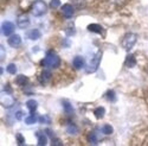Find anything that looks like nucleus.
I'll return each instance as SVG.
<instances>
[{
    "label": "nucleus",
    "instance_id": "cd10ccee",
    "mask_svg": "<svg viewBox=\"0 0 148 146\" xmlns=\"http://www.w3.org/2000/svg\"><path fill=\"white\" fill-rule=\"evenodd\" d=\"M17 143H18L19 145L25 144V139H24L23 134H20V133H18V134H17Z\"/></svg>",
    "mask_w": 148,
    "mask_h": 146
},
{
    "label": "nucleus",
    "instance_id": "f8f14e48",
    "mask_svg": "<svg viewBox=\"0 0 148 146\" xmlns=\"http://www.w3.org/2000/svg\"><path fill=\"white\" fill-rule=\"evenodd\" d=\"M51 80V72L49 70H44L42 74H40V77H39V81L43 83V84H46L49 81Z\"/></svg>",
    "mask_w": 148,
    "mask_h": 146
},
{
    "label": "nucleus",
    "instance_id": "c756f323",
    "mask_svg": "<svg viewBox=\"0 0 148 146\" xmlns=\"http://www.w3.org/2000/svg\"><path fill=\"white\" fill-rule=\"evenodd\" d=\"M16 118H17V120H21L24 118V112L23 111H18L16 113Z\"/></svg>",
    "mask_w": 148,
    "mask_h": 146
},
{
    "label": "nucleus",
    "instance_id": "423d86ee",
    "mask_svg": "<svg viewBox=\"0 0 148 146\" xmlns=\"http://www.w3.org/2000/svg\"><path fill=\"white\" fill-rule=\"evenodd\" d=\"M14 24L12 21H4L1 25V31L5 36H11L12 33L14 32Z\"/></svg>",
    "mask_w": 148,
    "mask_h": 146
},
{
    "label": "nucleus",
    "instance_id": "393cba45",
    "mask_svg": "<svg viewBox=\"0 0 148 146\" xmlns=\"http://www.w3.org/2000/svg\"><path fill=\"white\" fill-rule=\"evenodd\" d=\"M113 127L110 126V125H104L103 127H102V132L104 133V134H112L113 133Z\"/></svg>",
    "mask_w": 148,
    "mask_h": 146
},
{
    "label": "nucleus",
    "instance_id": "a878e982",
    "mask_svg": "<svg viewBox=\"0 0 148 146\" xmlns=\"http://www.w3.org/2000/svg\"><path fill=\"white\" fill-rule=\"evenodd\" d=\"M7 72H10V74H16L17 72V67H16V64H13V63H10L8 65H7Z\"/></svg>",
    "mask_w": 148,
    "mask_h": 146
},
{
    "label": "nucleus",
    "instance_id": "9b49d317",
    "mask_svg": "<svg viewBox=\"0 0 148 146\" xmlns=\"http://www.w3.org/2000/svg\"><path fill=\"white\" fill-rule=\"evenodd\" d=\"M72 64L75 69H82L84 67V58L82 56H76L72 61Z\"/></svg>",
    "mask_w": 148,
    "mask_h": 146
},
{
    "label": "nucleus",
    "instance_id": "c85d7f7f",
    "mask_svg": "<svg viewBox=\"0 0 148 146\" xmlns=\"http://www.w3.org/2000/svg\"><path fill=\"white\" fill-rule=\"evenodd\" d=\"M38 120L40 121L42 124H47V123H50V120H49V118H47V116H44V115H43V116H39V118H38Z\"/></svg>",
    "mask_w": 148,
    "mask_h": 146
},
{
    "label": "nucleus",
    "instance_id": "7c9ffc66",
    "mask_svg": "<svg viewBox=\"0 0 148 146\" xmlns=\"http://www.w3.org/2000/svg\"><path fill=\"white\" fill-rule=\"evenodd\" d=\"M0 54H1V56H0V59L4 61V58H5V48L3 45L0 46Z\"/></svg>",
    "mask_w": 148,
    "mask_h": 146
},
{
    "label": "nucleus",
    "instance_id": "aec40b11",
    "mask_svg": "<svg viewBox=\"0 0 148 146\" xmlns=\"http://www.w3.org/2000/svg\"><path fill=\"white\" fill-rule=\"evenodd\" d=\"M37 138H38V145L44 146V145L47 144V139H46V137L43 134V133H37Z\"/></svg>",
    "mask_w": 148,
    "mask_h": 146
},
{
    "label": "nucleus",
    "instance_id": "1a4fd4ad",
    "mask_svg": "<svg viewBox=\"0 0 148 146\" xmlns=\"http://www.w3.org/2000/svg\"><path fill=\"white\" fill-rule=\"evenodd\" d=\"M8 44L12 48H19L21 45V37L19 34H12V36H10Z\"/></svg>",
    "mask_w": 148,
    "mask_h": 146
},
{
    "label": "nucleus",
    "instance_id": "4be33fe9",
    "mask_svg": "<svg viewBox=\"0 0 148 146\" xmlns=\"http://www.w3.org/2000/svg\"><path fill=\"white\" fill-rule=\"evenodd\" d=\"M88 140H89V143L92 144V145H96V144L98 143V140H97V136H96V133H95V132H91L90 134L88 136Z\"/></svg>",
    "mask_w": 148,
    "mask_h": 146
},
{
    "label": "nucleus",
    "instance_id": "0eeeda50",
    "mask_svg": "<svg viewBox=\"0 0 148 146\" xmlns=\"http://www.w3.org/2000/svg\"><path fill=\"white\" fill-rule=\"evenodd\" d=\"M17 25L19 29H26L30 25V18L26 14H20L17 18Z\"/></svg>",
    "mask_w": 148,
    "mask_h": 146
},
{
    "label": "nucleus",
    "instance_id": "6e6552de",
    "mask_svg": "<svg viewBox=\"0 0 148 146\" xmlns=\"http://www.w3.org/2000/svg\"><path fill=\"white\" fill-rule=\"evenodd\" d=\"M62 13L65 18H71L75 13V10H73V6L70 4H65L62 6Z\"/></svg>",
    "mask_w": 148,
    "mask_h": 146
},
{
    "label": "nucleus",
    "instance_id": "f03ea898",
    "mask_svg": "<svg viewBox=\"0 0 148 146\" xmlns=\"http://www.w3.org/2000/svg\"><path fill=\"white\" fill-rule=\"evenodd\" d=\"M31 12L34 17H42L47 12V5L44 1H42V0H37V1L32 4Z\"/></svg>",
    "mask_w": 148,
    "mask_h": 146
},
{
    "label": "nucleus",
    "instance_id": "b1692460",
    "mask_svg": "<svg viewBox=\"0 0 148 146\" xmlns=\"http://www.w3.org/2000/svg\"><path fill=\"white\" fill-rule=\"evenodd\" d=\"M63 106H64V109H65L66 113H70L71 114L73 112V108H72V106H71V103L69 101H63Z\"/></svg>",
    "mask_w": 148,
    "mask_h": 146
},
{
    "label": "nucleus",
    "instance_id": "412c9836",
    "mask_svg": "<svg viewBox=\"0 0 148 146\" xmlns=\"http://www.w3.org/2000/svg\"><path fill=\"white\" fill-rule=\"evenodd\" d=\"M66 132L69 133V134H76V133L78 132V128L76 125H73V124H69L68 127H66Z\"/></svg>",
    "mask_w": 148,
    "mask_h": 146
},
{
    "label": "nucleus",
    "instance_id": "f3484780",
    "mask_svg": "<svg viewBox=\"0 0 148 146\" xmlns=\"http://www.w3.org/2000/svg\"><path fill=\"white\" fill-rule=\"evenodd\" d=\"M26 106H27V108L30 109L31 113H34V111L37 109V107H38V103H37L36 100H29V101L26 102Z\"/></svg>",
    "mask_w": 148,
    "mask_h": 146
},
{
    "label": "nucleus",
    "instance_id": "2eb2a0df",
    "mask_svg": "<svg viewBox=\"0 0 148 146\" xmlns=\"http://www.w3.org/2000/svg\"><path fill=\"white\" fill-rule=\"evenodd\" d=\"M16 82H17V84L18 86H25V84H27V82H29V79L25 76V75H19L17 79H16Z\"/></svg>",
    "mask_w": 148,
    "mask_h": 146
},
{
    "label": "nucleus",
    "instance_id": "7ed1b4c3",
    "mask_svg": "<svg viewBox=\"0 0 148 146\" xmlns=\"http://www.w3.org/2000/svg\"><path fill=\"white\" fill-rule=\"evenodd\" d=\"M136 41H138V36L135 34V33L129 32L122 39V43H121L122 44V48L125 49V50L129 51V50H132V49H133V46L136 44Z\"/></svg>",
    "mask_w": 148,
    "mask_h": 146
},
{
    "label": "nucleus",
    "instance_id": "2f4dec72",
    "mask_svg": "<svg viewBox=\"0 0 148 146\" xmlns=\"http://www.w3.org/2000/svg\"><path fill=\"white\" fill-rule=\"evenodd\" d=\"M51 144H52V145H62V141L58 140V139H52Z\"/></svg>",
    "mask_w": 148,
    "mask_h": 146
},
{
    "label": "nucleus",
    "instance_id": "9d476101",
    "mask_svg": "<svg viewBox=\"0 0 148 146\" xmlns=\"http://www.w3.org/2000/svg\"><path fill=\"white\" fill-rule=\"evenodd\" d=\"M40 31L38 30V29H32V30H30L27 33H26V37L29 38V39H31V41H37V39H39L40 38Z\"/></svg>",
    "mask_w": 148,
    "mask_h": 146
},
{
    "label": "nucleus",
    "instance_id": "473e14b6",
    "mask_svg": "<svg viewBox=\"0 0 148 146\" xmlns=\"http://www.w3.org/2000/svg\"><path fill=\"white\" fill-rule=\"evenodd\" d=\"M5 92L6 93H11L12 92V89H11V87L8 86V84H6V86H5Z\"/></svg>",
    "mask_w": 148,
    "mask_h": 146
},
{
    "label": "nucleus",
    "instance_id": "5701e85b",
    "mask_svg": "<svg viewBox=\"0 0 148 146\" xmlns=\"http://www.w3.org/2000/svg\"><path fill=\"white\" fill-rule=\"evenodd\" d=\"M106 97L110 101V102H114L115 100H116V95H115V93L113 92V90H108L107 93H106Z\"/></svg>",
    "mask_w": 148,
    "mask_h": 146
},
{
    "label": "nucleus",
    "instance_id": "ddd939ff",
    "mask_svg": "<svg viewBox=\"0 0 148 146\" xmlns=\"http://www.w3.org/2000/svg\"><path fill=\"white\" fill-rule=\"evenodd\" d=\"M125 64H126V67H128V68H133V67H135V64H136V58H135V56L132 55V54L128 55V56L126 57Z\"/></svg>",
    "mask_w": 148,
    "mask_h": 146
},
{
    "label": "nucleus",
    "instance_id": "4468645a",
    "mask_svg": "<svg viewBox=\"0 0 148 146\" xmlns=\"http://www.w3.org/2000/svg\"><path fill=\"white\" fill-rule=\"evenodd\" d=\"M88 30L90 32H95V33H102L103 32L102 26L98 25V24H90V25H88Z\"/></svg>",
    "mask_w": 148,
    "mask_h": 146
},
{
    "label": "nucleus",
    "instance_id": "39448f33",
    "mask_svg": "<svg viewBox=\"0 0 148 146\" xmlns=\"http://www.w3.org/2000/svg\"><path fill=\"white\" fill-rule=\"evenodd\" d=\"M16 100H14V97L11 95V93H1V95H0V103H1L3 107L5 108H10L14 105Z\"/></svg>",
    "mask_w": 148,
    "mask_h": 146
},
{
    "label": "nucleus",
    "instance_id": "6ab92c4d",
    "mask_svg": "<svg viewBox=\"0 0 148 146\" xmlns=\"http://www.w3.org/2000/svg\"><path fill=\"white\" fill-rule=\"evenodd\" d=\"M104 113H106V109H104L103 107H97V108L95 109V112H94V114H95V116H96L97 119L103 118V116H104Z\"/></svg>",
    "mask_w": 148,
    "mask_h": 146
},
{
    "label": "nucleus",
    "instance_id": "20e7f679",
    "mask_svg": "<svg viewBox=\"0 0 148 146\" xmlns=\"http://www.w3.org/2000/svg\"><path fill=\"white\" fill-rule=\"evenodd\" d=\"M101 58H102V52L98 51L96 55H94L91 57V59L88 62L87 64V72H94L97 70L98 65H100V62H101Z\"/></svg>",
    "mask_w": 148,
    "mask_h": 146
},
{
    "label": "nucleus",
    "instance_id": "f257e3e1",
    "mask_svg": "<svg viewBox=\"0 0 148 146\" xmlns=\"http://www.w3.org/2000/svg\"><path fill=\"white\" fill-rule=\"evenodd\" d=\"M59 64H60V58L52 50L47 51L45 58L42 61V65H44V67H46L49 69H56V68L59 67Z\"/></svg>",
    "mask_w": 148,
    "mask_h": 146
},
{
    "label": "nucleus",
    "instance_id": "a211bd4d",
    "mask_svg": "<svg viewBox=\"0 0 148 146\" xmlns=\"http://www.w3.org/2000/svg\"><path fill=\"white\" fill-rule=\"evenodd\" d=\"M71 1H72L73 6H76V8H78V10L84 8L85 5H87V1H85V0H71Z\"/></svg>",
    "mask_w": 148,
    "mask_h": 146
},
{
    "label": "nucleus",
    "instance_id": "dca6fc26",
    "mask_svg": "<svg viewBox=\"0 0 148 146\" xmlns=\"http://www.w3.org/2000/svg\"><path fill=\"white\" fill-rule=\"evenodd\" d=\"M37 120H38V116H37L34 113H31L26 119H25V123L26 125H33L37 123Z\"/></svg>",
    "mask_w": 148,
    "mask_h": 146
},
{
    "label": "nucleus",
    "instance_id": "bb28decb",
    "mask_svg": "<svg viewBox=\"0 0 148 146\" xmlns=\"http://www.w3.org/2000/svg\"><path fill=\"white\" fill-rule=\"evenodd\" d=\"M50 6L52 8H57L60 6V0H51V3H50Z\"/></svg>",
    "mask_w": 148,
    "mask_h": 146
}]
</instances>
